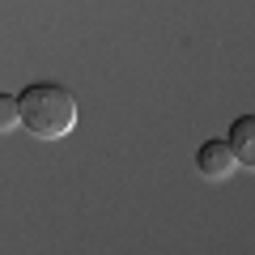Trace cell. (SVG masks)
I'll list each match as a JSON object with an SVG mask.
<instances>
[{"instance_id":"obj_4","label":"cell","mask_w":255,"mask_h":255,"mask_svg":"<svg viewBox=\"0 0 255 255\" xmlns=\"http://www.w3.org/2000/svg\"><path fill=\"white\" fill-rule=\"evenodd\" d=\"M0 124H4V132H9L13 124H21V107H17V98H0Z\"/></svg>"},{"instance_id":"obj_3","label":"cell","mask_w":255,"mask_h":255,"mask_svg":"<svg viewBox=\"0 0 255 255\" xmlns=\"http://www.w3.org/2000/svg\"><path fill=\"white\" fill-rule=\"evenodd\" d=\"M230 149H234L238 166L255 170V115H238L230 128Z\"/></svg>"},{"instance_id":"obj_2","label":"cell","mask_w":255,"mask_h":255,"mask_svg":"<svg viewBox=\"0 0 255 255\" xmlns=\"http://www.w3.org/2000/svg\"><path fill=\"white\" fill-rule=\"evenodd\" d=\"M196 170H200L204 179H213V183L230 179V174L238 170V157H234V149H230V140H204V145L196 149Z\"/></svg>"},{"instance_id":"obj_1","label":"cell","mask_w":255,"mask_h":255,"mask_svg":"<svg viewBox=\"0 0 255 255\" xmlns=\"http://www.w3.org/2000/svg\"><path fill=\"white\" fill-rule=\"evenodd\" d=\"M17 107H21V128L34 132L38 140H60L77 128V94L68 85H26L17 94Z\"/></svg>"}]
</instances>
